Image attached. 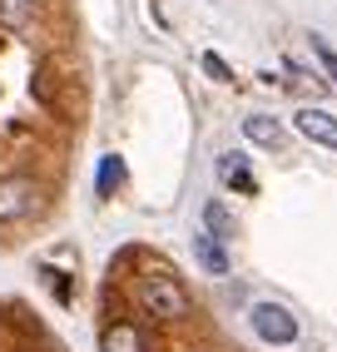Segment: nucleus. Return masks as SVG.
Here are the masks:
<instances>
[{"mask_svg": "<svg viewBox=\"0 0 337 352\" xmlns=\"http://www.w3.org/2000/svg\"><path fill=\"white\" fill-rule=\"evenodd\" d=\"M100 352H149V342H144V333H139L134 322H109Z\"/></svg>", "mask_w": 337, "mask_h": 352, "instance_id": "nucleus-7", "label": "nucleus"}, {"mask_svg": "<svg viewBox=\"0 0 337 352\" xmlns=\"http://www.w3.org/2000/svg\"><path fill=\"white\" fill-rule=\"evenodd\" d=\"M40 184L25 179V174H15V179H0V223H15V219H30L35 208H40Z\"/></svg>", "mask_w": 337, "mask_h": 352, "instance_id": "nucleus-3", "label": "nucleus"}, {"mask_svg": "<svg viewBox=\"0 0 337 352\" xmlns=\"http://www.w3.org/2000/svg\"><path fill=\"white\" fill-rule=\"evenodd\" d=\"M119 184H124V159H119V154H105V159H100V174H94V194L109 199Z\"/></svg>", "mask_w": 337, "mask_h": 352, "instance_id": "nucleus-10", "label": "nucleus"}, {"mask_svg": "<svg viewBox=\"0 0 337 352\" xmlns=\"http://www.w3.org/2000/svg\"><path fill=\"white\" fill-rule=\"evenodd\" d=\"M35 15V0H0V25H25V20Z\"/></svg>", "mask_w": 337, "mask_h": 352, "instance_id": "nucleus-11", "label": "nucleus"}, {"mask_svg": "<svg viewBox=\"0 0 337 352\" xmlns=\"http://www.w3.org/2000/svg\"><path fill=\"white\" fill-rule=\"evenodd\" d=\"M194 258H199V268L213 273V278L228 273V248H224V239H213V233H199L194 239Z\"/></svg>", "mask_w": 337, "mask_h": 352, "instance_id": "nucleus-6", "label": "nucleus"}, {"mask_svg": "<svg viewBox=\"0 0 337 352\" xmlns=\"http://www.w3.org/2000/svg\"><path fill=\"white\" fill-rule=\"evenodd\" d=\"M243 139L258 144V149H283L287 129H283V120H273V114H248V120H243Z\"/></svg>", "mask_w": 337, "mask_h": 352, "instance_id": "nucleus-5", "label": "nucleus"}, {"mask_svg": "<svg viewBox=\"0 0 337 352\" xmlns=\"http://www.w3.org/2000/svg\"><path fill=\"white\" fill-rule=\"evenodd\" d=\"M219 174L228 179V189H238V194H258V179L243 169V154H224V159H219Z\"/></svg>", "mask_w": 337, "mask_h": 352, "instance_id": "nucleus-9", "label": "nucleus"}, {"mask_svg": "<svg viewBox=\"0 0 337 352\" xmlns=\"http://www.w3.org/2000/svg\"><path fill=\"white\" fill-rule=\"evenodd\" d=\"M204 69H208V75L219 80V85H238V80H233V69H228V60H224V55H213V50L204 55Z\"/></svg>", "mask_w": 337, "mask_h": 352, "instance_id": "nucleus-13", "label": "nucleus"}, {"mask_svg": "<svg viewBox=\"0 0 337 352\" xmlns=\"http://www.w3.org/2000/svg\"><path fill=\"white\" fill-rule=\"evenodd\" d=\"M204 233H213V239H224V243L238 233V219L228 214L224 199H208V204H204Z\"/></svg>", "mask_w": 337, "mask_h": 352, "instance_id": "nucleus-8", "label": "nucleus"}, {"mask_svg": "<svg viewBox=\"0 0 337 352\" xmlns=\"http://www.w3.org/2000/svg\"><path fill=\"white\" fill-rule=\"evenodd\" d=\"M307 45H312V55H318V65H323V75H327V85H337V50L323 40V35H307Z\"/></svg>", "mask_w": 337, "mask_h": 352, "instance_id": "nucleus-12", "label": "nucleus"}, {"mask_svg": "<svg viewBox=\"0 0 337 352\" xmlns=\"http://www.w3.org/2000/svg\"><path fill=\"white\" fill-rule=\"evenodd\" d=\"M293 129L303 139H312V144H323V149H337V120H332L327 109H318V104L293 109Z\"/></svg>", "mask_w": 337, "mask_h": 352, "instance_id": "nucleus-4", "label": "nucleus"}, {"mask_svg": "<svg viewBox=\"0 0 337 352\" xmlns=\"http://www.w3.org/2000/svg\"><path fill=\"white\" fill-rule=\"evenodd\" d=\"M139 302H144V313L159 318V322H179L188 318V308H194V298H188V288L179 283V278H168V273H149L139 283Z\"/></svg>", "mask_w": 337, "mask_h": 352, "instance_id": "nucleus-1", "label": "nucleus"}, {"mask_svg": "<svg viewBox=\"0 0 337 352\" xmlns=\"http://www.w3.org/2000/svg\"><path fill=\"white\" fill-rule=\"evenodd\" d=\"M248 322H253V338H263L268 347H293L298 342V318L283 302H253Z\"/></svg>", "mask_w": 337, "mask_h": 352, "instance_id": "nucleus-2", "label": "nucleus"}]
</instances>
